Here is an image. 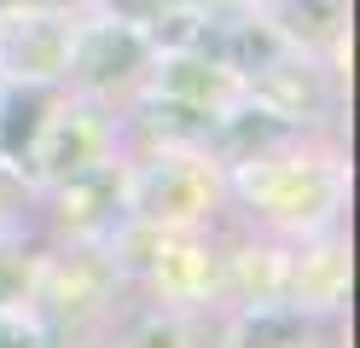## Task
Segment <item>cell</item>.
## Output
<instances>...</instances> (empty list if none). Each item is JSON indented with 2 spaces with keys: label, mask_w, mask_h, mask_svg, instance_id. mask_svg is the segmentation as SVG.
<instances>
[{
  "label": "cell",
  "mask_w": 360,
  "mask_h": 348,
  "mask_svg": "<svg viewBox=\"0 0 360 348\" xmlns=\"http://www.w3.org/2000/svg\"><path fill=\"white\" fill-rule=\"evenodd\" d=\"M140 64V41H134L128 30H99L94 41L82 46V58H76V70L87 82H110V76H128V70Z\"/></svg>",
  "instance_id": "cell-1"
},
{
  "label": "cell",
  "mask_w": 360,
  "mask_h": 348,
  "mask_svg": "<svg viewBox=\"0 0 360 348\" xmlns=\"http://www.w3.org/2000/svg\"><path fill=\"white\" fill-rule=\"evenodd\" d=\"M41 122V93H18L12 110H6V122H0V139H6V151H24L30 146V134Z\"/></svg>",
  "instance_id": "cell-2"
},
{
  "label": "cell",
  "mask_w": 360,
  "mask_h": 348,
  "mask_svg": "<svg viewBox=\"0 0 360 348\" xmlns=\"http://www.w3.org/2000/svg\"><path fill=\"white\" fill-rule=\"evenodd\" d=\"M110 6H117V12H128V18H146L157 0H110Z\"/></svg>",
  "instance_id": "cell-3"
},
{
  "label": "cell",
  "mask_w": 360,
  "mask_h": 348,
  "mask_svg": "<svg viewBox=\"0 0 360 348\" xmlns=\"http://www.w3.org/2000/svg\"><path fill=\"white\" fill-rule=\"evenodd\" d=\"M0 348H30V337L12 331V325H0Z\"/></svg>",
  "instance_id": "cell-4"
},
{
  "label": "cell",
  "mask_w": 360,
  "mask_h": 348,
  "mask_svg": "<svg viewBox=\"0 0 360 348\" xmlns=\"http://www.w3.org/2000/svg\"><path fill=\"white\" fill-rule=\"evenodd\" d=\"M0 6H6V0H0Z\"/></svg>",
  "instance_id": "cell-5"
}]
</instances>
